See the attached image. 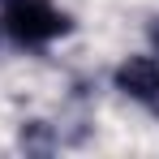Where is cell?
<instances>
[{"label":"cell","instance_id":"obj_1","mask_svg":"<svg viewBox=\"0 0 159 159\" xmlns=\"http://www.w3.org/2000/svg\"><path fill=\"white\" fill-rule=\"evenodd\" d=\"M0 30L22 48H48L73 30V17L52 0H0Z\"/></svg>","mask_w":159,"mask_h":159},{"label":"cell","instance_id":"obj_2","mask_svg":"<svg viewBox=\"0 0 159 159\" xmlns=\"http://www.w3.org/2000/svg\"><path fill=\"white\" fill-rule=\"evenodd\" d=\"M112 82H116L120 95H129L133 103L159 112V60L155 56H125V60L116 65Z\"/></svg>","mask_w":159,"mask_h":159},{"label":"cell","instance_id":"obj_3","mask_svg":"<svg viewBox=\"0 0 159 159\" xmlns=\"http://www.w3.org/2000/svg\"><path fill=\"white\" fill-rule=\"evenodd\" d=\"M151 39H155V43H159V22H155V26H151Z\"/></svg>","mask_w":159,"mask_h":159}]
</instances>
